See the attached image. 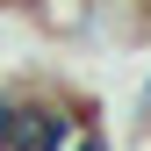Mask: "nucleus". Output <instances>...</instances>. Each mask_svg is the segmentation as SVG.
Masks as SVG:
<instances>
[{
    "instance_id": "obj_1",
    "label": "nucleus",
    "mask_w": 151,
    "mask_h": 151,
    "mask_svg": "<svg viewBox=\"0 0 151 151\" xmlns=\"http://www.w3.org/2000/svg\"><path fill=\"white\" fill-rule=\"evenodd\" d=\"M79 122H93L86 108H72L65 93H22V122H14L7 151H65L79 137Z\"/></svg>"
},
{
    "instance_id": "obj_2",
    "label": "nucleus",
    "mask_w": 151,
    "mask_h": 151,
    "mask_svg": "<svg viewBox=\"0 0 151 151\" xmlns=\"http://www.w3.org/2000/svg\"><path fill=\"white\" fill-rule=\"evenodd\" d=\"M14 122H22V93H14V86H0V151L14 144Z\"/></svg>"
},
{
    "instance_id": "obj_3",
    "label": "nucleus",
    "mask_w": 151,
    "mask_h": 151,
    "mask_svg": "<svg viewBox=\"0 0 151 151\" xmlns=\"http://www.w3.org/2000/svg\"><path fill=\"white\" fill-rule=\"evenodd\" d=\"M65 151H115V144H108V137H101V129H93V122H79V137H72Z\"/></svg>"
},
{
    "instance_id": "obj_4",
    "label": "nucleus",
    "mask_w": 151,
    "mask_h": 151,
    "mask_svg": "<svg viewBox=\"0 0 151 151\" xmlns=\"http://www.w3.org/2000/svg\"><path fill=\"white\" fill-rule=\"evenodd\" d=\"M144 108H151V79H144Z\"/></svg>"
},
{
    "instance_id": "obj_5",
    "label": "nucleus",
    "mask_w": 151,
    "mask_h": 151,
    "mask_svg": "<svg viewBox=\"0 0 151 151\" xmlns=\"http://www.w3.org/2000/svg\"><path fill=\"white\" fill-rule=\"evenodd\" d=\"M144 7H151V0H144Z\"/></svg>"
}]
</instances>
